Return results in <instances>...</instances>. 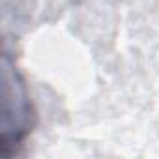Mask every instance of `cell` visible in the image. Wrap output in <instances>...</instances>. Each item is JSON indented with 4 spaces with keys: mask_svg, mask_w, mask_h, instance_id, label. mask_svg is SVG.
<instances>
[{
    "mask_svg": "<svg viewBox=\"0 0 159 159\" xmlns=\"http://www.w3.org/2000/svg\"><path fill=\"white\" fill-rule=\"evenodd\" d=\"M4 133L2 150L6 155L17 153L26 135L34 125V107L26 92V84L17 69L10 67L8 56L4 60Z\"/></svg>",
    "mask_w": 159,
    "mask_h": 159,
    "instance_id": "6da1fadb",
    "label": "cell"
}]
</instances>
